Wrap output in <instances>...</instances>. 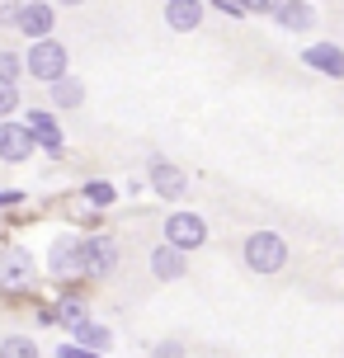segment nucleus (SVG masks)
<instances>
[{
	"label": "nucleus",
	"instance_id": "f257e3e1",
	"mask_svg": "<svg viewBox=\"0 0 344 358\" xmlns=\"http://www.w3.org/2000/svg\"><path fill=\"white\" fill-rule=\"evenodd\" d=\"M241 259H245L250 273H283V264H288V241L278 231H250L245 245H241Z\"/></svg>",
	"mask_w": 344,
	"mask_h": 358
},
{
	"label": "nucleus",
	"instance_id": "f03ea898",
	"mask_svg": "<svg viewBox=\"0 0 344 358\" xmlns=\"http://www.w3.org/2000/svg\"><path fill=\"white\" fill-rule=\"evenodd\" d=\"M66 62H71V57H66V48L48 34V38H34V43H29V52H24V71L38 76L43 85H52V80H62V76H66Z\"/></svg>",
	"mask_w": 344,
	"mask_h": 358
},
{
	"label": "nucleus",
	"instance_id": "7ed1b4c3",
	"mask_svg": "<svg viewBox=\"0 0 344 358\" xmlns=\"http://www.w3.org/2000/svg\"><path fill=\"white\" fill-rule=\"evenodd\" d=\"M165 241H170V245H180L184 255L199 250V245H208V222H203L199 213H175V217H165Z\"/></svg>",
	"mask_w": 344,
	"mask_h": 358
},
{
	"label": "nucleus",
	"instance_id": "20e7f679",
	"mask_svg": "<svg viewBox=\"0 0 344 358\" xmlns=\"http://www.w3.org/2000/svg\"><path fill=\"white\" fill-rule=\"evenodd\" d=\"M52 24H57V5L52 0H24L19 15H15V29L29 38V43H34V38H48Z\"/></svg>",
	"mask_w": 344,
	"mask_h": 358
},
{
	"label": "nucleus",
	"instance_id": "39448f33",
	"mask_svg": "<svg viewBox=\"0 0 344 358\" xmlns=\"http://www.w3.org/2000/svg\"><path fill=\"white\" fill-rule=\"evenodd\" d=\"M146 184H151V189H156V194H161L165 203H180V198L189 194V175H184L180 165L161 161V156L146 165Z\"/></svg>",
	"mask_w": 344,
	"mask_h": 358
},
{
	"label": "nucleus",
	"instance_id": "423d86ee",
	"mask_svg": "<svg viewBox=\"0 0 344 358\" xmlns=\"http://www.w3.org/2000/svg\"><path fill=\"white\" fill-rule=\"evenodd\" d=\"M38 278V264L24 245H10L0 250V287H29Z\"/></svg>",
	"mask_w": 344,
	"mask_h": 358
},
{
	"label": "nucleus",
	"instance_id": "0eeeda50",
	"mask_svg": "<svg viewBox=\"0 0 344 358\" xmlns=\"http://www.w3.org/2000/svg\"><path fill=\"white\" fill-rule=\"evenodd\" d=\"M48 273H57V278L85 273V259H80V236H57L52 245H48Z\"/></svg>",
	"mask_w": 344,
	"mask_h": 358
},
{
	"label": "nucleus",
	"instance_id": "6e6552de",
	"mask_svg": "<svg viewBox=\"0 0 344 358\" xmlns=\"http://www.w3.org/2000/svg\"><path fill=\"white\" fill-rule=\"evenodd\" d=\"M34 151H38V137L24 123H0V161L24 165Z\"/></svg>",
	"mask_w": 344,
	"mask_h": 358
},
{
	"label": "nucleus",
	"instance_id": "1a4fd4ad",
	"mask_svg": "<svg viewBox=\"0 0 344 358\" xmlns=\"http://www.w3.org/2000/svg\"><path fill=\"white\" fill-rule=\"evenodd\" d=\"M80 259H85V273H113L118 264V245H113V236H90V241H80Z\"/></svg>",
	"mask_w": 344,
	"mask_h": 358
},
{
	"label": "nucleus",
	"instance_id": "9d476101",
	"mask_svg": "<svg viewBox=\"0 0 344 358\" xmlns=\"http://www.w3.org/2000/svg\"><path fill=\"white\" fill-rule=\"evenodd\" d=\"M269 15L278 19L288 34H311V29H316V5H311V0H278Z\"/></svg>",
	"mask_w": 344,
	"mask_h": 358
},
{
	"label": "nucleus",
	"instance_id": "9b49d317",
	"mask_svg": "<svg viewBox=\"0 0 344 358\" xmlns=\"http://www.w3.org/2000/svg\"><path fill=\"white\" fill-rule=\"evenodd\" d=\"M165 24L175 29V34H199V24L203 15H208V5L203 0H165Z\"/></svg>",
	"mask_w": 344,
	"mask_h": 358
},
{
	"label": "nucleus",
	"instance_id": "f8f14e48",
	"mask_svg": "<svg viewBox=\"0 0 344 358\" xmlns=\"http://www.w3.org/2000/svg\"><path fill=\"white\" fill-rule=\"evenodd\" d=\"M302 62H307L311 71L330 76V80L344 76V48H335V43H307V48H302Z\"/></svg>",
	"mask_w": 344,
	"mask_h": 358
},
{
	"label": "nucleus",
	"instance_id": "ddd939ff",
	"mask_svg": "<svg viewBox=\"0 0 344 358\" xmlns=\"http://www.w3.org/2000/svg\"><path fill=\"white\" fill-rule=\"evenodd\" d=\"M184 268H189V259H184L180 245H156L151 250V278H161V283H175V278H184Z\"/></svg>",
	"mask_w": 344,
	"mask_h": 358
},
{
	"label": "nucleus",
	"instance_id": "4468645a",
	"mask_svg": "<svg viewBox=\"0 0 344 358\" xmlns=\"http://www.w3.org/2000/svg\"><path fill=\"white\" fill-rule=\"evenodd\" d=\"M24 127H29V132L38 137V146H43V151H48L52 161L62 156V127H57V118L48 113V108H34V113H29V123H24Z\"/></svg>",
	"mask_w": 344,
	"mask_h": 358
},
{
	"label": "nucleus",
	"instance_id": "2eb2a0df",
	"mask_svg": "<svg viewBox=\"0 0 344 358\" xmlns=\"http://www.w3.org/2000/svg\"><path fill=\"white\" fill-rule=\"evenodd\" d=\"M43 321H48V325L62 321L66 330H76L80 321H90V306H85V297H62V302H57L52 311H43Z\"/></svg>",
	"mask_w": 344,
	"mask_h": 358
},
{
	"label": "nucleus",
	"instance_id": "dca6fc26",
	"mask_svg": "<svg viewBox=\"0 0 344 358\" xmlns=\"http://www.w3.org/2000/svg\"><path fill=\"white\" fill-rule=\"evenodd\" d=\"M71 335H76V344H85V349H94V354H109V344H113V335L104 330V325H94V321H80Z\"/></svg>",
	"mask_w": 344,
	"mask_h": 358
},
{
	"label": "nucleus",
	"instance_id": "f3484780",
	"mask_svg": "<svg viewBox=\"0 0 344 358\" xmlns=\"http://www.w3.org/2000/svg\"><path fill=\"white\" fill-rule=\"evenodd\" d=\"M85 99V85L80 80H71V76H62V80H52V104L57 108H71Z\"/></svg>",
	"mask_w": 344,
	"mask_h": 358
},
{
	"label": "nucleus",
	"instance_id": "a211bd4d",
	"mask_svg": "<svg viewBox=\"0 0 344 358\" xmlns=\"http://www.w3.org/2000/svg\"><path fill=\"white\" fill-rule=\"evenodd\" d=\"M0 358H38V344L29 335H5L0 344Z\"/></svg>",
	"mask_w": 344,
	"mask_h": 358
},
{
	"label": "nucleus",
	"instance_id": "6ab92c4d",
	"mask_svg": "<svg viewBox=\"0 0 344 358\" xmlns=\"http://www.w3.org/2000/svg\"><path fill=\"white\" fill-rule=\"evenodd\" d=\"M85 198H90L94 208H109L113 198H118V189H113L109 179H90V184H85Z\"/></svg>",
	"mask_w": 344,
	"mask_h": 358
},
{
	"label": "nucleus",
	"instance_id": "aec40b11",
	"mask_svg": "<svg viewBox=\"0 0 344 358\" xmlns=\"http://www.w3.org/2000/svg\"><path fill=\"white\" fill-rule=\"evenodd\" d=\"M0 76H5V80H19V76H24V57L10 52V48H0Z\"/></svg>",
	"mask_w": 344,
	"mask_h": 358
},
{
	"label": "nucleus",
	"instance_id": "412c9836",
	"mask_svg": "<svg viewBox=\"0 0 344 358\" xmlns=\"http://www.w3.org/2000/svg\"><path fill=\"white\" fill-rule=\"evenodd\" d=\"M15 108H19V90H15V80L0 76V118H10Z\"/></svg>",
	"mask_w": 344,
	"mask_h": 358
},
{
	"label": "nucleus",
	"instance_id": "4be33fe9",
	"mask_svg": "<svg viewBox=\"0 0 344 358\" xmlns=\"http://www.w3.org/2000/svg\"><path fill=\"white\" fill-rule=\"evenodd\" d=\"M151 358H189V349H184L180 340H165V344H156V349H151Z\"/></svg>",
	"mask_w": 344,
	"mask_h": 358
},
{
	"label": "nucleus",
	"instance_id": "5701e85b",
	"mask_svg": "<svg viewBox=\"0 0 344 358\" xmlns=\"http://www.w3.org/2000/svg\"><path fill=\"white\" fill-rule=\"evenodd\" d=\"M57 358H99L94 349H85V344H62L57 349Z\"/></svg>",
	"mask_w": 344,
	"mask_h": 358
},
{
	"label": "nucleus",
	"instance_id": "b1692460",
	"mask_svg": "<svg viewBox=\"0 0 344 358\" xmlns=\"http://www.w3.org/2000/svg\"><path fill=\"white\" fill-rule=\"evenodd\" d=\"M19 5H24V0H0V24H15Z\"/></svg>",
	"mask_w": 344,
	"mask_h": 358
},
{
	"label": "nucleus",
	"instance_id": "393cba45",
	"mask_svg": "<svg viewBox=\"0 0 344 358\" xmlns=\"http://www.w3.org/2000/svg\"><path fill=\"white\" fill-rule=\"evenodd\" d=\"M52 5H85V0H52Z\"/></svg>",
	"mask_w": 344,
	"mask_h": 358
},
{
	"label": "nucleus",
	"instance_id": "a878e982",
	"mask_svg": "<svg viewBox=\"0 0 344 358\" xmlns=\"http://www.w3.org/2000/svg\"><path fill=\"white\" fill-rule=\"evenodd\" d=\"M264 5H269V10H273V5H278V0H264Z\"/></svg>",
	"mask_w": 344,
	"mask_h": 358
}]
</instances>
